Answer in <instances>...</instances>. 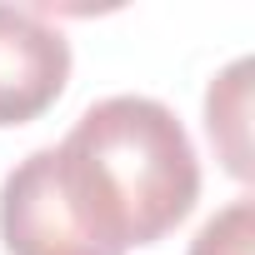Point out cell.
<instances>
[{
  "label": "cell",
  "instance_id": "cell-1",
  "mask_svg": "<svg viewBox=\"0 0 255 255\" xmlns=\"http://www.w3.org/2000/svg\"><path fill=\"white\" fill-rule=\"evenodd\" d=\"M45 170L100 255L165 240L200 195V160L185 125L150 95L95 100L60 145H45Z\"/></svg>",
  "mask_w": 255,
  "mask_h": 255
},
{
  "label": "cell",
  "instance_id": "cell-2",
  "mask_svg": "<svg viewBox=\"0 0 255 255\" xmlns=\"http://www.w3.org/2000/svg\"><path fill=\"white\" fill-rule=\"evenodd\" d=\"M70 80V40L30 5H0V125L45 115Z\"/></svg>",
  "mask_w": 255,
  "mask_h": 255
},
{
  "label": "cell",
  "instance_id": "cell-3",
  "mask_svg": "<svg viewBox=\"0 0 255 255\" xmlns=\"http://www.w3.org/2000/svg\"><path fill=\"white\" fill-rule=\"evenodd\" d=\"M0 240L10 255H100L60 205L45 150H30L0 185Z\"/></svg>",
  "mask_w": 255,
  "mask_h": 255
},
{
  "label": "cell",
  "instance_id": "cell-4",
  "mask_svg": "<svg viewBox=\"0 0 255 255\" xmlns=\"http://www.w3.org/2000/svg\"><path fill=\"white\" fill-rule=\"evenodd\" d=\"M250 60H235L220 80H210L205 95V125L210 140L220 145V160L230 175H250V145H245V115H250Z\"/></svg>",
  "mask_w": 255,
  "mask_h": 255
},
{
  "label": "cell",
  "instance_id": "cell-5",
  "mask_svg": "<svg viewBox=\"0 0 255 255\" xmlns=\"http://www.w3.org/2000/svg\"><path fill=\"white\" fill-rule=\"evenodd\" d=\"M250 250H255V200L250 195L230 200L190 240V255H250Z\"/></svg>",
  "mask_w": 255,
  "mask_h": 255
}]
</instances>
